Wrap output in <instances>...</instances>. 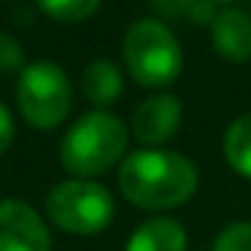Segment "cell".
Masks as SVG:
<instances>
[{
  "label": "cell",
  "mask_w": 251,
  "mask_h": 251,
  "mask_svg": "<svg viewBox=\"0 0 251 251\" xmlns=\"http://www.w3.org/2000/svg\"><path fill=\"white\" fill-rule=\"evenodd\" d=\"M125 65L141 87L165 89L184 71V51L176 35L157 19H141L125 35L122 44Z\"/></svg>",
  "instance_id": "cell-3"
},
{
  "label": "cell",
  "mask_w": 251,
  "mask_h": 251,
  "mask_svg": "<svg viewBox=\"0 0 251 251\" xmlns=\"http://www.w3.org/2000/svg\"><path fill=\"white\" fill-rule=\"evenodd\" d=\"M211 3H229V0H211Z\"/></svg>",
  "instance_id": "cell-17"
},
{
  "label": "cell",
  "mask_w": 251,
  "mask_h": 251,
  "mask_svg": "<svg viewBox=\"0 0 251 251\" xmlns=\"http://www.w3.org/2000/svg\"><path fill=\"white\" fill-rule=\"evenodd\" d=\"M81 89L92 105L105 111L114 105L125 92V81H122V71L111 60H92L81 73Z\"/></svg>",
  "instance_id": "cell-10"
},
{
  "label": "cell",
  "mask_w": 251,
  "mask_h": 251,
  "mask_svg": "<svg viewBox=\"0 0 251 251\" xmlns=\"http://www.w3.org/2000/svg\"><path fill=\"white\" fill-rule=\"evenodd\" d=\"M184 105L176 95L157 92L146 98L132 114V135L149 149H162L178 132Z\"/></svg>",
  "instance_id": "cell-7"
},
{
  "label": "cell",
  "mask_w": 251,
  "mask_h": 251,
  "mask_svg": "<svg viewBox=\"0 0 251 251\" xmlns=\"http://www.w3.org/2000/svg\"><path fill=\"white\" fill-rule=\"evenodd\" d=\"M0 251H51V232L22 197L0 200Z\"/></svg>",
  "instance_id": "cell-6"
},
{
  "label": "cell",
  "mask_w": 251,
  "mask_h": 251,
  "mask_svg": "<svg viewBox=\"0 0 251 251\" xmlns=\"http://www.w3.org/2000/svg\"><path fill=\"white\" fill-rule=\"evenodd\" d=\"M46 216L57 229L71 235H98L116 216V200L95 178L60 181L46 195Z\"/></svg>",
  "instance_id": "cell-4"
},
{
  "label": "cell",
  "mask_w": 251,
  "mask_h": 251,
  "mask_svg": "<svg viewBox=\"0 0 251 251\" xmlns=\"http://www.w3.org/2000/svg\"><path fill=\"white\" fill-rule=\"evenodd\" d=\"M127 127L111 111L78 116L60 141V165L73 178H98L122 165L127 151Z\"/></svg>",
  "instance_id": "cell-2"
},
{
  "label": "cell",
  "mask_w": 251,
  "mask_h": 251,
  "mask_svg": "<svg viewBox=\"0 0 251 251\" xmlns=\"http://www.w3.org/2000/svg\"><path fill=\"white\" fill-rule=\"evenodd\" d=\"M38 8L57 22H84L100 8V0H38Z\"/></svg>",
  "instance_id": "cell-12"
},
{
  "label": "cell",
  "mask_w": 251,
  "mask_h": 251,
  "mask_svg": "<svg viewBox=\"0 0 251 251\" xmlns=\"http://www.w3.org/2000/svg\"><path fill=\"white\" fill-rule=\"evenodd\" d=\"M216 51L229 62L251 60V17L240 8H222L211 22Z\"/></svg>",
  "instance_id": "cell-8"
},
{
  "label": "cell",
  "mask_w": 251,
  "mask_h": 251,
  "mask_svg": "<svg viewBox=\"0 0 251 251\" xmlns=\"http://www.w3.org/2000/svg\"><path fill=\"white\" fill-rule=\"evenodd\" d=\"M14 135H17V127H14V116L8 111V105L0 100V157L11 149Z\"/></svg>",
  "instance_id": "cell-16"
},
{
  "label": "cell",
  "mask_w": 251,
  "mask_h": 251,
  "mask_svg": "<svg viewBox=\"0 0 251 251\" xmlns=\"http://www.w3.org/2000/svg\"><path fill=\"white\" fill-rule=\"evenodd\" d=\"M25 71V51L17 38L8 33H0V76L6 73H22Z\"/></svg>",
  "instance_id": "cell-15"
},
{
  "label": "cell",
  "mask_w": 251,
  "mask_h": 251,
  "mask_svg": "<svg viewBox=\"0 0 251 251\" xmlns=\"http://www.w3.org/2000/svg\"><path fill=\"white\" fill-rule=\"evenodd\" d=\"M222 154L229 170L251 181V111L229 122V127L224 130Z\"/></svg>",
  "instance_id": "cell-11"
},
{
  "label": "cell",
  "mask_w": 251,
  "mask_h": 251,
  "mask_svg": "<svg viewBox=\"0 0 251 251\" xmlns=\"http://www.w3.org/2000/svg\"><path fill=\"white\" fill-rule=\"evenodd\" d=\"M159 11L170 14V17H189L195 22H213V3L211 0H154Z\"/></svg>",
  "instance_id": "cell-13"
},
{
  "label": "cell",
  "mask_w": 251,
  "mask_h": 251,
  "mask_svg": "<svg viewBox=\"0 0 251 251\" xmlns=\"http://www.w3.org/2000/svg\"><path fill=\"white\" fill-rule=\"evenodd\" d=\"M211 251H251V222H232L216 235Z\"/></svg>",
  "instance_id": "cell-14"
},
{
  "label": "cell",
  "mask_w": 251,
  "mask_h": 251,
  "mask_svg": "<svg viewBox=\"0 0 251 251\" xmlns=\"http://www.w3.org/2000/svg\"><path fill=\"white\" fill-rule=\"evenodd\" d=\"M116 184L132 208L173 211L195 197L200 186V170L181 151L141 149L122 159Z\"/></svg>",
  "instance_id": "cell-1"
},
{
  "label": "cell",
  "mask_w": 251,
  "mask_h": 251,
  "mask_svg": "<svg viewBox=\"0 0 251 251\" xmlns=\"http://www.w3.org/2000/svg\"><path fill=\"white\" fill-rule=\"evenodd\" d=\"M189 235L178 219L151 216L132 229L125 251H186Z\"/></svg>",
  "instance_id": "cell-9"
},
{
  "label": "cell",
  "mask_w": 251,
  "mask_h": 251,
  "mask_svg": "<svg viewBox=\"0 0 251 251\" xmlns=\"http://www.w3.org/2000/svg\"><path fill=\"white\" fill-rule=\"evenodd\" d=\"M17 105L30 127L54 130L68 119L73 105V84L57 62L35 60L17 78Z\"/></svg>",
  "instance_id": "cell-5"
}]
</instances>
